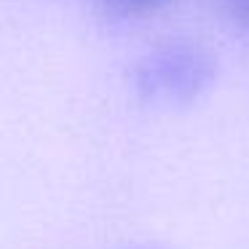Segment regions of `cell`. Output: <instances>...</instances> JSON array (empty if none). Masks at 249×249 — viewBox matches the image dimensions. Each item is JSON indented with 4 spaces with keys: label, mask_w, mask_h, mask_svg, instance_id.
<instances>
[{
    "label": "cell",
    "mask_w": 249,
    "mask_h": 249,
    "mask_svg": "<svg viewBox=\"0 0 249 249\" xmlns=\"http://www.w3.org/2000/svg\"><path fill=\"white\" fill-rule=\"evenodd\" d=\"M217 59L196 40H166L140 56L131 70L137 97L150 107H188L212 89Z\"/></svg>",
    "instance_id": "obj_1"
},
{
    "label": "cell",
    "mask_w": 249,
    "mask_h": 249,
    "mask_svg": "<svg viewBox=\"0 0 249 249\" xmlns=\"http://www.w3.org/2000/svg\"><path fill=\"white\" fill-rule=\"evenodd\" d=\"M115 6H121L124 11H153V8L163 6L169 0H113Z\"/></svg>",
    "instance_id": "obj_2"
},
{
    "label": "cell",
    "mask_w": 249,
    "mask_h": 249,
    "mask_svg": "<svg viewBox=\"0 0 249 249\" xmlns=\"http://www.w3.org/2000/svg\"><path fill=\"white\" fill-rule=\"evenodd\" d=\"M225 6L238 22H244L249 27V0H225Z\"/></svg>",
    "instance_id": "obj_3"
},
{
    "label": "cell",
    "mask_w": 249,
    "mask_h": 249,
    "mask_svg": "<svg viewBox=\"0 0 249 249\" xmlns=\"http://www.w3.org/2000/svg\"><path fill=\"white\" fill-rule=\"evenodd\" d=\"M131 249H156V247H131Z\"/></svg>",
    "instance_id": "obj_4"
}]
</instances>
